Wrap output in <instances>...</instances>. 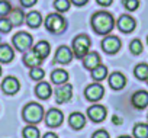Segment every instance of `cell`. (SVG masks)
I'll list each match as a JSON object with an SVG mask.
<instances>
[{"label":"cell","instance_id":"obj_11","mask_svg":"<svg viewBox=\"0 0 148 138\" xmlns=\"http://www.w3.org/2000/svg\"><path fill=\"white\" fill-rule=\"evenodd\" d=\"M118 28H119V31H122V32H125V34H129V32H132L134 29H135V26H136V23H135V21H134V18H131L129 15H122L119 19H118Z\"/></svg>","mask_w":148,"mask_h":138},{"label":"cell","instance_id":"obj_17","mask_svg":"<svg viewBox=\"0 0 148 138\" xmlns=\"http://www.w3.org/2000/svg\"><path fill=\"white\" fill-rule=\"evenodd\" d=\"M68 124H70V126L73 129H82L84 126V124H86V118L80 112H73L70 115V118H68Z\"/></svg>","mask_w":148,"mask_h":138},{"label":"cell","instance_id":"obj_43","mask_svg":"<svg viewBox=\"0 0 148 138\" xmlns=\"http://www.w3.org/2000/svg\"><path fill=\"white\" fill-rule=\"evenodd\" d=\"M147 42H148V38H147Z\"/></svg>","mask_w":148,"mask_h":138},{"label":"cell","instance_id":"obj_6","mask_svg":"<svg viewBox=\"0 0 148 138\" xmlns=\"http://www.w3.org/2000/svg\"><path fill=\"white\" fill-rule=\"evenodd\" d=\"M103 95H105V89H103V86H102L100 83H93V84L87 86L86 90H84V96H86V99L90 100V102H97V100H100V99L103 97Z\"/></svg>","mask_w":148,"mask_h":138},{"label":"cell","instance_id":"obj_25","mask_svg":"<svg viewBox=\"0 0 148 138\" xmlns=\"http://www.w3.org/2000/svg\"><path fill=\"white\" fill-rule=\"evenodd\" d=\"M92 76H93V79H95V80L100 82V80H103V79L108 76V68H106L105 65L99 64L97 67H95L93 70H92Z\"/></svg>","mask_w":148,"mask_h":138},{"label":"cell","instance_id":"obj_41","mask_svg":"<svg viewBox=\"0 0 148 138\" xmlns=\"http://www.w3.org/2000/svg\"><path fill=\"white\" fill-rule=\"evenodd\" d=\"M119 138H131V137H128V135H122V137H119Z\"/></svg>","mask_w":148,"mask_h":138},{"label":"cell","instance_id":"obj_12","mask_svg":"<svg viewBox=\"0 0 148 138\" xmlns=\"http://www.w3.org/2000/svg\"><path fill=\"white\" fill-rule=\"evenodd\" d=\"M21 89V84H19V80L16 77H6L2 83V90L6 93V95H15L18 90Z\"/></svg>","mask_w":148,"mask_h":138},{"label":"cell","instance_id":"obj_1","mask_svg":"<svg viewBox=\"0 0 148 138\" xmlns=\"http://www.w3.org/2000/svg\"><path fill=\"white\" fill-rule=\"evenodd\" d=\"M115 26V19L109 12H96L92 18V28L97 35H108Z\"/></svg>","mask_w":148,"mask_h":138},{"label":"cell","instance_id":"obj_34","mask_svg":"<svg viewBox=\"0 0 148 138\" xmlns=\"http://www.w3.org/2000/svg\"><path fill=\"white\" fill-rule=\"evenodd\" d=\"M123 6H125L128 10L134 12V10H136L138 6H139V0H123Z\"/></svg>","mask_w":148,"mask_h":138},{"label":"cell","instance_id":"obj_15","mask_svg":"<svg viewBox=\"0 0 148 138\" xmlns=\"http://www.w3.org/2000/svg\"><path fill=\"white\" fill-rule=\"evenodd\" d=\"M83 64H84V67L87 68V70H93L95 67H97L99 64H100V55L97 54V52H87L84 57H83Z\"/></svg>","mask_w":148,"mask_h":138},{"label":"cell","instance_id":"obj_40","mask_svg":"<svg viewBox=\"0 0 148 138\" xmlns=\"http://www.w3.org/2000/svg\"><path fill=\"white\" fill-rule=\"evenodd\" d=\"M42 138H58V137H57V134H54V132H47Z\"/></svg>","mask_w":148,"mask_h":138},{"label":"cell","instance_id":"obj_10","mask_svg":"<svg viewBox=\"0 0 148 138\" xmlns=\"http://www.w3.org/2000/svg\"><path fill=\"white\" fill-rule=\"evenodd\" d=\"M62 119H64L62 112L58 111V109H49V111L47 112V116H45V122H47V125L51 126V128L61 125V124H62Z\"/></svg>","mask_w":148,"mask_h":138},{"label":"cell","instance_id":"obj_9","mask_svg":"<svg viewBox=\"0 0 148 138\" xmlns=\"http://www.w3.org/2000/svg\"><path fill=\"white\" fill-rule=\"evenodd\" d=\"M87 115L93 122H102L106 118V108L102 105H93L87 109Z\"/></svg>","mask_w":148,"mask_h":138},{"label":"cell","instance_id":"obj_19","mask_svg":"<svg viewBox=\"0 0 148 138\" xmlns=\"http://www.w3.org/2000/svg\"><path fill=\"white\" fill-rule=\"evenodd\" d=\"M13 57H15V52L12 47H9L8 44L0 45V62H10Z\"/></svg>","mask_w":148,"mask_h":138},{"label":"cell","instance_id":"obj_30","mask_svg":"<svg viewBox=\"0 0 148 138\" xmlns=\"http://www.w3.org/2000/svg\"><path fill=\"white\" fill-rule=\"evenodd\" d=\"M44 76H45V71L42 70L41 67H34L32 70H31V77H32L35 82L42 80V79H44Z\"/></svg>","mask_w":148,"mask_h":138},{"label":"cell","instance_id":"obj_29","mask_svg":"<svg viewBox=\"0 0 148 138\" xmlns=\"http://www.w3.org/2000/svg\"><path fill=\"white\" fill-rule=\"evenodd\" d=\"M70 0H55L54 2V8L58 12H67L70 9Z\"/></svg>","mask_w":148,"mask_h":138},{"label":"cell","instance_id":"obj_38","mask_svg":"<svg viewBox=\"0 0 148 138\" xmlns=\"http://www.w3.org/2000/svg\"><path fill=\"white\" fill-rule=\"evenodd\" d=\"M112 2H113V0H97V3H99L100 6H110Z\"/></svg>","mask_w":148,"mask_h":138},{"label":"cell","instance_id":"obj_7","mask_svg":"<svg viewBox=\"0 0 148 138\" xmlns=\"http://www.w3.org/2000/svg\"><path fill=\"white\" fill-rule=\"evenodd\" d=\"M73 97V86L68 83L60 84V87H57L55 90V100L57 103H65L68 100H71Z\"/></svg>","mask_w":148,"mask_h":138},{"label":"cell","instance_id":"obj_2","mask_svg":"<svg viewBox=\"0 0 148 138\" xmlns=\"http://www.w3.org/2000/svg\"><path fill=\"white\" fill-rule=\"evenodd\" d=\"M22 115L28 124H38L44 118V108L36 102H31L23 108Z\"/></svg>","mask_w":148,"mask_h":138},{"label":"cell","instance_id":"obj_22","mask_svg":"<svg viewBox=\"0 0 148 138\" xmlns=\"http://www.w3.org/2000/svg\"><path fill=\"white\" fill-rule=\"evenodd\" d=\"M51 92H52L51 90V86L48 83H45V82L38 83V86L35 87V93H36V96L39 99H48L51 96Z\"/></svg>","mask_w":148,"mask_h":138},{"label":"cell","instance_id":"obj_23","mask_svg":"<svg viewBox=\"0 0 148 138\" xmlns=\"http://www.w3.org/2000/svg\"><path fill=\"white\" fill-rule=\"evenodd\" d=\"M51 80L55 83V84H64L67 83L68 80V73L65 70H61V68H58V70H54L52 74H51Z\"/></svg>","mask_w":148,"mask_h":138},{"label":"cell","instance_id":"obj_27","mask_svg":"<svg viewBox=\"0 0 148 138\" xmlns=\"http://www.w3.org/2000/svg\"><path fill=\"white\" fill-rule=\"evenodd\" d=\"M135 77L139 79V80H147L148 79V65L147 64H138L135 67Z\"/></svg>","mask_w":148,"mask_h":138},{"label":"cell","instance_id":"obj_13","mask_svg":"<svg viewBox=\"0 0 148 138\" xmlns=\"http://www.w3.org/2000/svg\"><path fill=\"white\" fill-rule=\"evenodd\" d=\"M55 60H57L58 62H61V64H67V62H70V61L73 60V51H71L68 47L61 45V47L57 49V52H55Z\"/></svg>","mask_w":148,"mask_h":138},{"label":"cell","instance_id":"obj_20","mask_svg":"<svg viewBox=\"0 0 148 138\" xmlns=\"http://www.w3.org/2000/svg\"><path fill=\"white\" fill-rule=\"evenodd\" d=\"M25 21H26V25H28L29 28L36 29V28L42 23V16H41L39 12H29V13L26 15Z\"/></svg>","mask_w":148,"mask_h":138},{"label":"cell","instance_id":"obj_35","mask_svg":"<svg viewBox=\"0 0 148 138\" xmlns=\"http://www.w3.org/2000/svg\"><path fill=\"white\" fill-rule=\"evenodd\" d=\"M92 138H109V134H108V131H105V129H97V131L93 134Z\"/></svg>","mask_w":148,"mask_h":138},{"label":"cell","instance_id":"obj_18","mask_svg":"<svg viewBox=\"0 0 148 138\" xmlns=\"http://www.w3.org/2000/svg\"><path fill=\"white\" fill-rule=\"evenodd\" d=\"M49 51H51V48H49V44H48L47 41H39V42L34 47V52H35L41 60L47 58V57L49 55Z\"/></svg>","mask_w":148,"mask_h":138},{"label":"cell","instance_id":"obj_31","mask_svg":"<svg viewBox=\"0 0 148 138\" xmlns=\"http://www.w3.org/2000/svg\"><path fill=\"white\" fill-rule=\"evenodd\" d=\"M12 10V6L8 0H0V16L5 18L6 15H9Z\"/></svg>","mask_w":148,"mask_h":138},{"label":"cell","instance_id":"obj_21","mask_svg":"<svg viewBox=\"0 0 148 138\" xmlns=\"http://www.w3.org/2000/svg\"><path fill=\"white\" fill-rule=\"evenodd\" d=\"M23 62H25V65H28L29 68H34V67H38V65L42 62V60H41V58L34 52V49H32V51H29V52L25 54Z\"/></svg>","mask_w":148,"mask_h":138},{"label":"cell","instance_id":"obj_26","mask_svg":"<svg viewBox=\"0 0 148 138\" xmlns=\"http://www.w3.org/2000/svg\"><path fill=\"white\" fill-rule=\"evenodd\" d=\"M134 137L135 138H148V125L147 124H136L134 126Z\"/></svg>","mask_w":148,"mask_h":138},{"label":"cell","instance_id":"obj_32","mask_svg":"<svg viewBox=\"0 0 148 138\" xmlns=\"http://www.w3.org/2000/svg\"><path fill=\"white\" fill-rule=\"evenodd\" d=\"M129 49H131V52H132L134 55L141 54V52H142V42H141L139 39H134V41L131 42V45H129Z\"/></svg>","mask_w":148,"mask_h":138},{"label":"cell","instance_id":"obj_37","mask_svg":"<svg viewBox=\"0 0 148 138\" xmlns=\"http://www.w3.org/2000/svg\"><path fill=\"white\" fill-rule=\"evenodd\" d=\"M70 2H71L73 5H76V6H84L89 0H70Z\"/></svg>","mask_w":148,"mask_h":138},{"label":"cell","instance_id":"obj_28","mask_svg":"<svg viewBox=\"0 0 148 138\" xmlns=\"http://www.w3.org/2000/svg\"><path fill=\"white\" fill-rule=\"evenodd\" d=\"M23 137L25 138H39V129L34 125H28L23 128Z\"/></svg>","mask_w":148,"mask_h":138},{"label":"cell","instance_id":"obj_24","mask_svg":"<svg viewBox=\"0 0 148 138\" xmlns=\"http://www.w3.org/2000/svg\"><path fill=\"white\" fill-rule=\"evenodd\" d=\"M23 19H25V13L21 10V9H12L10 13H9V21L12 22L13 26H19L23 23Z\"/></svg>","mask_w":148,"mask_h":138},{"label":"cell","instance_id":"obj_16","mask_svg":"<svg viewBox=\"0 0 148 138\" xmlns=\"http://www.w3.org/2000/svg\"><path fill=\"white\" fill-rule=\"evenodd\" d=\"M132 105L138 109H144L148 105V93L145 90H138L132 96Z\"/></svg>","mask_w":148,"mask_h":138},{"label":"cell","instance_id":"obj_33","mask_svg":"<svg viewBox=\"0 0 148 138\" xmlns=\"http://www.w3.org/2000/svg\"><path fill=\"white\" fill-rule=\"evenodd\" d=\"M12 22L9 21V19H6V18H2L0 19V32H5V34H8L10 29H12Z\"/></svg>","mask_w":148,"mask_h":138},{"label":"cell","instance_id":"obj_5","mask_svg":"<svg viewBox=\"0 0 148 138\" xmlns=\"http://www.w3.org/2000/svg\"><path fill=\"white\" fill-rule=\"evenodd\" d=\"M32 36L28 34V32H18L15 36H13V39H12V42H13V45L16 47V49L18 51H21V52H23V51H28L31 47H32Z\"/></svg>","mask_w":148,"mask_h":138},{"label":"cell","instance_id":"obj_4","mask_svg":"<svg viewBox=\"0 0 148 138\" xmlns=\"http://www.w3.org/2000/svg\"><path fill=\"white\" fill-rule=\"evenodd\" d=\"M65 19L58 13H49L45 19V28L52 34H61L65 29Z\"/></svg>","mask_w":148,"mask_h":138},{"label":"cell","instance_id":"obj_8","mask_svg":"<svg viewBox=\"0 0 148 138\" xmlns=\"http://www.w3.org/2000/svg\"><path fill=\"white\" fill-rule=\"evenodd\" d=\"M102 48H103V51L108 52V54H115V52H118L119 48H121V41H119V38H116V36H113V35H108V36H105V39L102 41Z\"/></svg>","mask_w":148,"mask_h":138},{"label":"cell","instance_id":"obj_36","mask_svg":"<svg viewBox=\"0 0 148 138\" xmlns=\"http://www.w3.org/2000/svg\"><path fill=\"white\" fill-rule=\"evenodd\" d=\"M36 2H38V0H21V3H22L23 8H31V6H34Z\"/></svg>","mask_w":148,"mask_h":138},{"label":"cell","instance_id":"obj_42","mask_svg":"<svg viewBox=\"0 0 148 138\" xmlns=\"http://www.w3.org/2000/svg\"><path fill=\"white\" fill-rule=\"evenodd\" d=\"M0 74H2V67H0Z\"/></svg>","mask_w":148,"mask_h":138},{"label":"cell","instance_id":"obj_14","mask_svg":"<svg viewBox=\"0 0 148 138\" xmlns=\"http://www.w3.org/2000/svg\"><path fill=\"white\" fill-rule=\"evenodd\" d=\"M109 84H110L112 89H115V90H121V89L125 87V84H126V79H125V76H123L122 73L115 71V73H112L110 77H109Z\"/></svg>","mask_w":148,"mask_h":138},{"label":"cell","instance_id":"obj_39","mask_svg":"<svg viewBox=\"0 0 148 138\" xmlns=\"http://www.w3.org/2000/svg\"><path fill=\"white\" fill-rule=\"evenodd\" d=\"M112 122H113L115 125H121V124H122V119H121L119 116H116V115H115V116L112 118Z\"/></svg>","mask_w":148,"mask_h":138},{"label":"cell","instance_id":"obj_3","mask_svg":"<svg viewBox=\"0 0 148 138\" xmlns=\"http://www.w3.org/2000/svg\"><path fill=\"white\" fill-rule=\"evenodd\" d=\"M90 38L87 35H79L73 41V54L77 58H83L90 49Z\"/></svg>","mask_w":148,"mask_h":138}]
</instances>
